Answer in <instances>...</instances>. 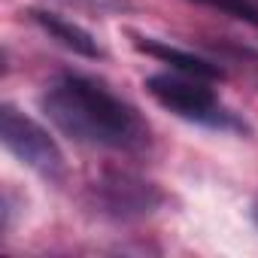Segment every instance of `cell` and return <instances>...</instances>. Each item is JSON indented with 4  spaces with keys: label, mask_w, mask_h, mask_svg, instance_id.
<instances>
[{
    "label": "cell",
    "mask_w": 258,
    "mask_h": 258,
    "mask_svg": "<svg viewBox=\"0 0 258 258\" xmlns=\"http://www.w3.org/2000/svg\"><path fill=\"white\" fill-rule=\"evenodd\" d=\"M252 216H255V225H258V207H255V213H252Z\"/></svg>",
    "instance_id": "obj_8"
},
{
    "label": "cell",
    "mask_w": 258,
    "mask_h": 258,
    "mask_svg": "<svg viewBox=\"0 0 258 258\" xmlns=\"http://www.w3.org/2000/svg\"><path fill=\"white\" fill-rule=\"evenodd\" d=\"M146 91L170 112H176L179 118L207 124V127H219V131H240V121L234 118V112H228L213 88L207 85V79L188 76V73H155L146 79Z\"/></svg>",
    "instance_id": "obj_2"
},
{
    "label": "cell",
    "mask_w": 258,
    "mask_h": 258,
    "mask_svg": "<svg viewBox=\"0 0 258 258\" xmlns=\"http://www.w3.org/2000/svg\"><path fill=\"white\" fill-rule=\"evenodd\" d=\"M43 109L70 140L100 149L134 152L149 143V127L106 85L88 76H61L43 94Z\"/></svg>",
    "instance_id": "obj_1"
},
{
    "label": "cell",
    "mask_w": 258,
    "mask_h": 258,
    "mask_svg": "<svg viewBox=\"0 0 258 258\" xmlns=\"http://www.w3.org/2000/svg\"><path fill=\"white\" fill-rule=\"evenodd\" d=\"M134 46H137L140 52H146V55H152V58L170 64L176 73H188V76H198V79H207V82H210V79H222L219 64L204 61V58H198V55H191V52H185V49H176V46H170V43H164V40L134 34Z\"/></svg>",
    "instance_id": "obj_5"
},
{
    "label": "cell",
    "mask_w": 258,
    "mask_h": 258,
    "mask_svg": "<svg viewBox=\"0 0 258 258\" xmlns=\"http://www.w3.org/2000/svg\"><path fill=\"white\" fill-rule=\"evenodd\" d=\"M31 16H34V22H37L52 40H58L64 49H70V52H76V55H82V58H100V46H97V40H94L85 28H79V25H73V22L55 16V13H46V10H34Z\"/></svg>",
    "instance_id": "obj_6"
},
{
    "label": "cell",
    "mask_w": 258,
    "mask_h": 258,
    "mask_svg": "<svg viewBox=\"0 0 258 258\" xmlns=\"http://www.w3.org/2000/svg\"><path fill=\"white\" fill-rule=\"evenodd\" d=\"M94 201L103 213H109L115 219H134V216L152 213L164 201V195L152 182H146L134 173L109 170L94 182Z\"/></svg>",
    "instance_id": "obj_4"
},
{
    "label": "cell",
    "mask_w": 258,
    "mask_h": 258,
    "mask_svg": "<svg viewBox=\"0 0 258 258\" xmlns=\"http://www.w3.org/2000/svg\"><path fill=\"white\" fill-rule=\"evenodd\" d=\"M195 4L219 10V13L231 16V19H240V22L258 28V4H252V0H195Z\"/></svg>",
    "instance_id": "obj_7"
},
{
    "label": "cell",
    "mask_w": 258,
    "mask_h": 258,
    "mask_svg": "<svg viewBox=\"0 0 258 258\" xmlns=\"http://www.w3.org/2000/svg\"><path fill=\"white\" fill-rule=\"evenodd\" d=\"M0 140L22 164H28L43 179H64L67 164L55 137L13 103H4V109H0Z\"/></svg>",
    "instance_id": "obj_3"
}]
</instances>
